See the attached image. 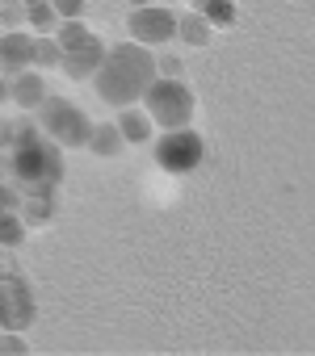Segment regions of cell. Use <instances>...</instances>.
<instances>
[{
	"instance_id": "cell-1",
	"label": "cell",
	"mask_w": 315,
	"mask_h": 356,
	"mask_svg": "<svg viewBox=\"0 0 315 356\" xmlns=\"http://www.w3.org/2000/svg\"><path fill=\"white\" fill-rule=\"evenodd\" d=\"M155 72H160V59L151 55V47L126 38L118 47H105V59L93 76V88L105 105L126 109V105H139L147 97V88L155 84Z\"/></svg>"
},
{
	"instance_id": "cell-2",
	"label": "cell",
	"mask_w": 315,
	"mask_h": 356,
	"mask_svg": "<svg viewBox=\"0 0 315 356\" xmlns=\"http://www.w3.org/2000/svg\"><path fill=\"white\" fill-rule=\"evenodd\" d=\"M9 176L17 189H47L55 193L63 181V147L51 143L43 134V126H34L30 118L13 122V138H9Z\"/></svg>"
},
{
	"instance_id": "cell-3",
	"label": "cell",
	"mask_w": 315,
	"mask_h": 356,
	"mask_svg": "<svg viewBox=\"0 0 315 356\" xmlns=\"http://www.w3.org/2000/svg\"><path fill=\"white\" fill-rule=\"evenodd\" d=\"M139 105L151 113V122L160 130H181L194 122V92L177 76H155V84L147 88V97Z\"/></svg>"
},
{
	"instance_id": "cell-4",
	"label": "cell",
	"mask_w": 315,
	"mask_h": 356,
	"mask_svg": "<svg viewBox=\"0 0 315 356\" xmlns=\"http://www.w3.org/2000/svg\"><path fill=\"white\" fill-rule=\"evenodd\" d=\"M34 118H38V126H43V134H47L51 143H59V147H68V151L89 147L93 122L84 118V109H80L76 101H68V97H47V101L34 109Z\"/></svg>"
},
{
	"instance_id": "cell-5",
	"label": "cell",
	"mask_w": 315,
	"mask_h": 356,
	"mask_svg": "<svg viewBox=\"0 0 315 356\" xmlns=\"http://www.w3.org/2000/svg\"><path fill=\"white\" fill-rule=\"evenodd\" d=\"M202 159H206V143H202V134L190 130V126H181V130H160V138H155V163H160L164 172H173V176L194 172Z\"/></svg>"
},
{
	"instance_id": "cell-6",
	"label": "cell",
	"mask_w": 315,
	"mask_h": 356,
	"mask_svg": "<svg viewBox=\"0 0 315 356\" xmlns=\"http://www.w3.org/2000/svg\"><path fill=\"white\" fill-rule=\"evenodd\" d=\"M177 22H181V13H173V9H164V5H139V9L130 13L126 30H130L135 42H143V47L155 51V47H164V42L177 38Z\"/></svg>"
},
{
	"instance_id": "cell-7",
	"label": "cell",
	"mask_w": 315,
	"mask_h": 356,
	"mask_svg": "<svg viewBox=\"0 0 315 356\" xmlns=\"http://www.w3.org/2000/svg\"><path fill=\"white\" fill-rule=\"evenodd\" d=\"M34 323V293L26 285V277L17 273H0V327L5 331H26Z\"/></svg>"
},
{
	"instance_id": "cell-8",
	"label": "cell",
	"mask_w": 315,
	"mask_h": 356,
	"mask_svg": "<svg viewBox=\"0 0 315 356\" xmlns=\"http://www.w3.org/2000/svg\"><path fill=\"white\" fill-rule=\"evenodd\" d=\"M34 51H38V34H30V30H5V34H0V72L17 76V72L34 67Z\"/></svg>"
},
{
	"instance_id": "cell-9",
	"label": "cell",
	"mask_w": 315,
	"mask_h": 356,
	"mask_svg": "<svg viewBox=\"0 0 315 356\" xmlns=\"http://www.w3.org/2000/svg\"><path fill=\"white\" fill-rule=\"evenodd\" d=\"M51 92H47V80H43V67H26V72H17V76H9V101L22 109V113H30V109H38L43 101H47Z\"/></svg>"
},
{
	"instance_id": "cell-10",
	"label": "cell",
	"mask_w": 315,
	"mask_h": 356,
	"mask_svg": "<svg viewBox=\"0 0 315 356\" xmlns=\"http://www.w3.org/2000/svg\"><path fill=\"white\" fill-rule=\"evenodd\" d=\"M101 59H105V47H101V38H93V42H84V47H76V51H63L59 72H63L68 80H93L97 67H101Z\"/></svg>"
},
{
	"instance_id": "cell-11",
	"label": "cell",
	"mask_w": 315,
	"mask_h": 356,
	"mask_svg": "<svg viewBox=\"0 0 315 356\" xmlns=\"http://www.w3.org/2000/svg\"><path fill=\"white\" fill-rule=\"evenodd\" d=\"M118 130H122L126 147H143V143H155V130L160 126L151 122V113L143 105H126V109H118Z\"/></svg>"
},
{
	"instance_id": "cell-12",
	"label": "cell",
	"mask_w": 315,
	"mask_h": 356,
	"mask_svg": "<svg viewBox=\"0 0 315 356\" xmlns=\"http://www.w3.org/2000/svg\"><path fill=\"white\" fill-rule=\"evenodd\" d=\"M17 214H22L30 227H43V222H51V214H55V193H47V189H22Z\"/></svg>"
},
{
	"instance_id": "cell-13",
	"label": "cell",
	"mask_w": 315,
	"mask_h": 356,
	"mask_svg": "<svg viewBox=\"0 0 315 356\" xmlns=\"http://www.w3.org/2000/svg\"><path fill=\"white\" fill-rule=\"evenodd\" d=\"M122 147H126V138H122V130H118V118H114V122H93L89 151H93L97 159H114Z\"/></svg>"
},
{
	"instance_id": "cell-14",
	"label": "cell",
	"mask_w": 315,
	"mask_h": 356,
	"mask_svg": "<svg viewBox=\"0 0 315 356\" xmlns=\"http://www.w3.org/2000/svg\"><path fill=\"white\" fill-rule=\"evenodd\" d=\"M210 22L198 13V9H190V13H181V22H177V38L181 42H190V47H206L210 42Z\"/></svg>"
},
{
	"instance_id": "cell-15",
	"label": "cell",
	"mask_w": 315,
	"mask_h": 356,
	"mask_svg": "<svg viewBox=\"0 0 315 356\" xmlns=\"http://www.w3.org/2000/svg\"><path fill=\"white\" fill-rule=\"evenodd\" d=\"M26 22H30V30H34V34H55L59 13H55L51 0H26Z\"/></svg>"
},
{
	"instance_id": "cell-16",
	"label": "cell",
	"mask_w": 315,
	"mask_h": 356,
	"mask_svg": "<svg viewBox=\"0 0 315 356\" xmlns=\"http://www.w3.org/2000/svg\"><path fill=\"white\" fill-rule=\"evenodd\" d=\"M194 9H198L215 30L236 26V0H194Z\"/></svg>"
},
{
	"instance_id": "cell-17",
	"label": "cell",
	"mask_w": 315,
	"mask_h": 356,
	"mask_svg": "<svg viewBox=\"0 0 315 356\" xmlns=\"http://www.w3.org/2000/svg\"><path fill=\"white\" fill-rule=\"evenodd\" d=\"M55 38H59V47H63V51H76V47L93 42L97 34L84 26V17H68V22H59V26H55Z\"/></svg>"
},
{
	"instance_id": "cell-18",
	"label": "cell",
	"mask_w": 315,
	"mask_h": 356,
	"mask_svg": "<svg viewBox=\"0 0 315 356\" xmlns=\"http://www.w3.org/2000/svg\"><path fill=\"white\" fill-rule=\"evenodd\" d=\"M26 231H30V222H26L17 210H5V214H0V248H17V243L26 239Z\"/></svg>"
},
{
	"instance_id": "cell-19",
	"label": "cell",
	"mask_w": 315,
	"mask_h": 356,
	"mask_svg": "<svg viewBox=\"0 0 315 356\" xmlns=\"http://www.w3.org/2000/svg\"><path fill=\"white\" fill-rule=\"evenodd\" d=\"M63 63V47H59V38L55 34H38V51H34V67H59Z\"/></svg>"
},
{
	"instance_id": "cell-20",
	"label": "cell",
	"mask_w": 315,
	"mask_h": 356,
	"mask_svg": "<svg viewBox=\"0 0 315 356\" xmlns=\"http://www.w3.org/2000/svg\"><path fill=\"white\" fill-rule=\"evenodd\" d=\"M0 26H5V30L30 26V22H26V0H9V5H0Z\"/></svg>"
},
{
	"instance_id": "cell-21",
	"label": "cell",
	"mask_w": 315,
	"mask_h": 356,
	"mask_svg": "<svg viewBox=\"0 0 315 356\" xmlns=\"http://www.w3.org/2000/svg\"><path fill=\"white\" fill-rule=\"evenodd\" d=\"M51 5H55L59 22H68V17H84V0H51Z\"/></svg>"
},
{
	"instance_id": "cell-22",
	"label": "cell",
	"mask_w": 315,
	"mask_h": 356,
	"mask_svg": "<svg viewBox=\"0 0 315 356\" xmlns=\"http://www.w3.org/2000/svg\"><path fill=\"white\" fill-rule=\"evenodd\" d=\"M17 202H22V189L0 181V214H5V210H17Z\"/></svg>"
},
{
	"instance_id": "cell-23",
	"label": "cell",
	"mask_w": 315,
	"mask_h": 356,
	"mask_svg": "<svg viewBox=\"0 0 315 356\" xmlns=\"http://www.w3.org/2000/svg\"><path fill=\"white\" fill-rule=\"evenodd\" d=\"M26 352V343L17 339V331H9L5 339H0V356H22Z\"/></svg>"
},
{
	"instance_id": "cell-24",
	"label": "cell",
	"mask_w": 315,
	"mask_h": 356,
	"mask_svg": "<svg viewBox=\"0 0 315 356\" xmlns=\"http://www.w3.org/2000/svg\"><path fill=\"white\" fill-rule=\"evenodd\" d=\"M9 138H13V126H9V122H0V147H9Z\"/></svg>"
},
{
	"instance_id": "cell-25",
	"label": "cell",
	"mask_w": 315,
	"mask_h": 356,
	"mask_svg": "<svg viewBox=\"0 0 315 356\" xmlns=\"http://www.w3.org/2000/svg\"><path fill=\"white\" fill-rule=\"evenodd\" d=\"M0 101H9V80H5V72H0Z\"/></svg>"
},
{
	"instance_id": "cell-26",
	"label": "cell",
	"mask_w": 315,
	"mask_h": 356,
	"mask_svg": "<svg viewBox=\"0 0 315 356\" xmlns=\"http://www.w3.org/2000/svg\"><path fill=\"white\" fill-rule=\"evenodd\" d=\"M130 5H135V9H139V5H147V0H130Z\"/></svg>"
},
{
	"instance_id": "cell-27",
	"label": "cell",
	"mask_w": 315,
	"mask_h": 356,
	"mask_svg": "<svg viewBox=\"0 0 315 356\" xmlns=\"http://www.w3.org/2000/svg\"><path fill=\"white\" fill-rule=\"evenodd\" d=\"M0 5H9V0H0Z\"/></svg>"
}]
</instances>
